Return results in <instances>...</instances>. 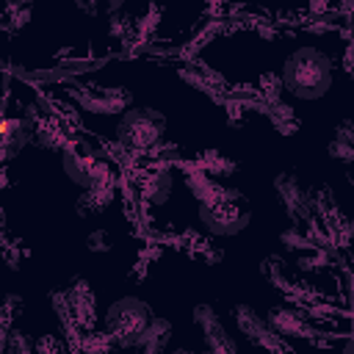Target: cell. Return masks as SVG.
I'll list each match as a JSON object with an SVG mask.
<instances>
[{
  "label": "cell",
  "mask_w": 354,
  "mask_h": 354,
  "mask_svg": "<svg viewBox=\"0 0 354 354\" xmlns=\"http://www.w3.org/2000/svg\"><path fill=\"white\" fill-rule=\"evenodd\" d=\"M282 83L285 91L301 100H315L332 86V61L315 47H301L285 61Z\"/></svg>",
  "instance_id": "1"
},
{
  "label": "cell",
  "mask_w": 354,
  "mask_h": 354,
  "mask_svg": "<svg viewBox=\"0 0 354 354\" xmlns=\"http://www.w3.org/2000/svg\"><path fill=\"white\" fill-rule=\"evenodd\" d=\"M199 216H202L207 230H213L218 235H232L246 224L249 210H246V202L238 191L210 185L199 196Z\"/></svg>",
  "instance_id": "2"
},
{
  "label": "cell",
  "mask_w": 354,
  "mask_h": 354,
  "mask_svg": "<svg viewBox=\"0 0 354 354\" xmlns=\"http://www.w3.org/2000/svg\"><path fill=\"white\" fill-rule=\"evenodd\" d=\"M149 318V307L141 299H119L105 313V332L119 346H136Z\"/></svg>",
  "instance_id": "3"
},
{
  "label": "cell",
  "mask_w": 354,
  "mask_h": 354,
  "mask_svg": "<svg viewBox=\"0 0 354 354\" xmlns=\"http://www.w3.org/2000/svg\"><path fill=\"white\" fill-rule=\"evenodd\" d=\"M163 133V116L149 108H133L122 116L116 138L124 149H147Z\"/></svg>",
  "instance_id": "4"
},
{
  "label": "cell",
  "mask_w": 354,
  "mask_h": 354,
  "mask_svg": "<svg viewBox=\"0 0 354 354\" xmlns=\"http://www.w3.org/2000/svg\"><path fill=\"white\" fill-rule=\"evenodd\" d=\"M196 324H199V329H202V335H205V346L210 348V351H216V354H232L235 351V340L224 332V326H221V321H218V315H216V310L213 307H207V304H202V307H196Z\"/></svg>",
  "instance_id": "5"
},
{
  "label": "cell",
  "mask_w": 354,
  "mask_h": 354,
  "mask_svg": "<svg viewBox=\"0 0 354 354\" xmlns=\"http://www.w3.org/2000/svg\"><path fill=\"white\" fill-rule=\"evenodd\" d=\"M274 188H277V194H279L285 210H288L293 218H307V216H310V210H313V207H310V194L299 185L296 177L279 174L277 183H274Z\"/></svg>",
  "instance_id": "6"
},
{
  "label": "cell",
  "mask_w": 354,
  "mask_h": 354,
  "mask_svg": "<svg viewBox=\"0 0 354 354\" xmlns=\"http://www.w3.org/2000/svg\"><path fill=\"white\" fill-rule=\"evenodd\" d=\"M235 318H238V329H241L252 343L266 346V348H282L277 332H274V329H271L254 310H249V307H238Z\"/></svg>",
  "instance_id": "7"
},
{
  "label": "cell",
  "mask_w": 354,
  "mask_h": 354,
  "mask_svg": "<svg viewBox=\"0 0 354 354\" xmlns=\"http://www.w3.org/2000/svg\"><path fill=\"white\" fill-rule=\"evenodd\" d=\"M171 337V326H169V321H163V318H149V324H147V329L141 332V337H138V348L141 351H160L163 346H166V340Z\"/></svg>",
  "instance_id": "8"
},
{
  "label": "cell",
  "mask_w": 354,
  "mask_h": 354,
  "mask_svg": "<svg viewBox=\"0 0 354 354\" xmlns=\"http://www.w3.org/2000/svg\"><path fill=\"white\" fill-rule=\"evenodd\" d=\"M69 301H72V310H75V318L80 324H88L91 321V307H94V299H91V290L77 282L72 290H69Z\"/></svg>",
  "instance_id": "9"
},
{
  "label": "cell",
  "mask_w": 354,
  "mask_h": 354,
  "mask_svg": "<svg viewBox=\"0 0 354 354\" xmlns=\"http://www.w3.org/2000/svg\"><path fill=\"white\" fill-rule=\"evenodd\" d=\"M271 329L274 332H299L301 329V321H299V315L293 313V310H285V307H277L274 313H271Z\"/></svg>",
  "instance_id": "10"
},
{
  "label": "cell",
  "mask_w": 354,
  "mask_h": 354,
  "mask_svg": "<svg viewBox=\"0 0 354 354\" xmlns=\"http://www.w3.org/2000/svg\"><path fill=\"white\" fill-rule=\"evenodd\" d=\"M332 152L340 158H354V133L351 130H337L332 141Z\"/></svg>",
  "instance_id": "11"
},
{
  "label": "cell",
  "mask_w": 354,
  "mask_h": 354,
  "mask_svg": "<svg viewBox=\"0 0 354 354\" xmlns=\"http://www.w3.org/2000/svg\"><path fill=\"white\" fill-rule=\"evenodd\" d=\"M80 6L97 11V8H113V6H119V0H80Z\"/></svg>",
  "instance_id": "12"
}]
</instances>
